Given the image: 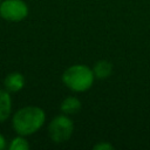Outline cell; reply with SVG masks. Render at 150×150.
<instances>
[{"label":"cell","mask_w":150,"mask_h":150,"mask_svg":"<svg viewBox=\"0 0 150 150\" xmlns=\"http://www.w3.org/2000/svg\"><path fill=\"white\" fill-rule=\"evenodd\" d=\"M46 121V112L36 105H27L16 110L12 117V127L18 135L29 136L39 131Z\"/></svg>","instance_id":"cell-1"},{"label":"cell","mask_w":150,"mask_h":150,"mask_svg":"<svg viewBox=\"0 0 150 150\" xmlns=\"http://www.w3.org/2000/svg\"><path fill=\"white\" fill-rule=\"evenodd\" d=\"M4 86L5 89L9 93H18L25 87V77L21 73L18 71L9 73L4 80Z\"/></svg>","instance_id":"cell-5"},{"label":"cell","mask_w":150,"mask_h":150,"mask_svg":"<svg viewBox=\"0 0 150 150\" xmlns=\"http://www.w3.org/2000/svg\"><path fill=\"white\" fill-rule=\"evenodd\" d=\"M8 149H9V150H28V149H29V143H28V141L25 138V136L18 135L16 137H14V138L9 142Z\"/></svg>","instance_id":"cell-9"},{"label":"cell","mask_w":150,"mask_h":150,"mask_svg":"<svg viewBox=\"0 0 150 150\" xmlns=\"http://www.w3.org/2000/svg\"><path fill=\"white\" fill-rule=\"evenodd\" d=\"M74 131L73 121L66 115L55 116L48 124V135L54 143H63L68 141Z\"/></svg>","instance_id":"cell-3"},{"label":"cell","mask_w":150,"mask_h":150,"mask_svg":"<svg viewBox=\"0 0 150 150\" xmlns=\"http://www.w3.org/2000/svg\"><path fill=\"white\" fill-rule=\"evenodd\" d=\"M5 148H6V138L4 135L0 134V150H2Z\"/></svg>","instance_id":"cell-11"},{"label":"cell","mask_w":150,"mask_h":150,"mask_svg":"<svg viewBox=\"0 0 150 150\" xmlns=\"http://www.w3.org/2000/svg\"><path fill=\"white\" fill-rule=\"evenodd\" d=\"M95 80L93 69L86 64H74L67 68L62 74V82L73 91H86L91 88Z\"/></svg>","instance_id":"cell-2"},{"label":"cell","mask_w":150,"mask_h":150,"mask_svg":"<svg viewBox=\"0 0 150 150\" xmlns=\"http://www.w3.org/2000/svg\"><path fill=\"white\" fill-rule=\"evenodd\" d=\"M93 71H94L95 79H98V80L108 79L112 73V64L109 61H105V60L97 61L94 64Z\"/></svg>","instance_id":"cell-7"},{"label":"cell","mask_w":150,"mask_h":150,"mask_svg":"<svg viewBox=\"0 0 150 150\" xmlns=\"http://www.w3.org/2000/svg\"><path fill=\"white\" fill-rule=\"evenodd\" d=\"M93 149H94V150H114V145L110 144L109 142L101 141V142H98L97 144H95Z\"/></svg>","instance_id":"cell-10"},{"label":"cell","mask_w":150,"mask_h":150,"mask_svg":"<svg viewBox=\"0 0 150 150\" xmlns=\"http://www.w3.org/2000/svg\"><path fill=\"white\" fill-rule=\"evenodd\" d=\"M28 15V6L23 0H2L0 2V16L11 22H20Z\"/></svg>","instance_id":"cell-4"},{"label":"cell","mask_w":150,"mask_h":150,"mask_svg":"<svg viewBox=\"0 0 150 150\" xmlns=\"http://www.w3.org/2000/svg\"><path fill=\"white\" fill-rule=\"evenodd\" d=\"M12 112V97L8 90L0 89V123L5 122Z\"/></svg>","instance_id":"cell-6"},{"label":"cell","mask_w":150,"mask_h":150,"mask_svg":"<svg viewBox=\"0 0 150 150\" xmlns=\"http://www.w3.org/2000/svg\"><path fill=\"white\" fill-rule=\"evenodd\" d=\"M1 1H2V0H0V2H1Z\"/></svg>","instance_id":"cell-12"},{"label":"cell","mask_w":150,"mask_h":150,"mask_svg":"<svg viewBox=\"0 0 150 150\" xmlns=\"http://www.w3.org/2000/svg\"><path fill=\"white\" fill-rule=\"evenodd\" d=\"M60 109L66 115L76 114L81 109V101L75 96H68L62 101V103L60 105Z\"/></svg>","instance_id":"cell-8"}]
</instances>
